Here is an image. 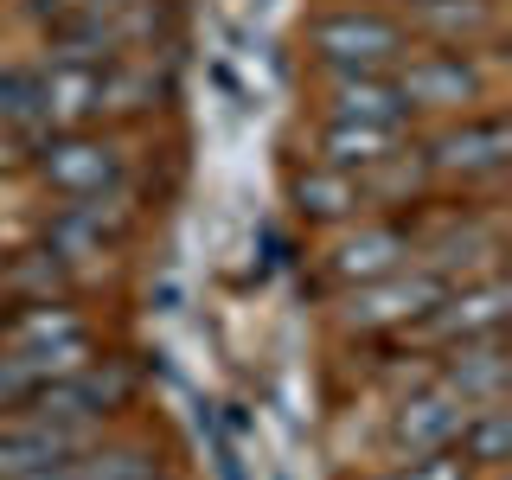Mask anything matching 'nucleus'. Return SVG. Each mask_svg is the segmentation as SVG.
Instances as JSON below:
<instances>
[{"label":"nucleus","mask_w":512,"mask_h":480,"mask_svg":"<svg viewBox=\"0 0 512 480\" xmlns=\"http://www.w3.org/2000/svg\"><path fill=\"white\" fill-rule=\"evenodd\" d=\"M506 372H512V359H506L500 333H487V340H455L448 346V359L436 365V384H448V391L474 410V404H500L506 397Z\"/></svg>","instance_id":"obj_10"},{"label":"nucleus","mask_w":512,"mask_h":480,"mask_svg":"<svg viewBox=\"0 0 512 480\" xmlns=\"http://www.w3.org/2000/svg\"><path fill=\"white\" fill-rule=\"evenodd\" d=\"M506 308H512V288L500 276H480V282H461V288H442V301L429 308L416 327H429L436 340H487V333L506 327Z\"/></svg>","instance_id":"obj_7"},{"label":"nucleus","mask_w":512,"mask_h":480,"mask_svg":"<svg viewBox=\"0 0 512 480\" xmlns=\"http://www.w3.org/2000/svg\"><path fill=\"white\" fill-rule=\"evenodd\" d=\"M199 429L212 436V455H218V480H244V468H237V448H231V436L218 429V416H212V410H199Z\"/></svg>","instance_id":"obj_24"},{"label":"nucleus","mask_w":512,"mask_h":480,"mask_svg":"<svg viewBox=\"0 0 512 480\" xmlns=\"http://www.w3.org/2000/svg\"><path fill=\"white\" fill-rule=\"evenodd\" d=\"M39 365H32V359H20V352H0V416H7V410H20L26 404V397L32 391H39Z\"/></svg>","instance_id":"obj_22"},{"label":"nucleus","mask_w":512,"mask_h":480,"mask_svg":"<svg viewBox=\"0 0 512 480\" xmlns=\"http://www.w3.org/2000/svg\"><path fill=\"white\" fill-rule=\"evenodd\" d=\"M397 480H468V461H455L448 448H436V455H410V468Z\"/></svg>","instance_id":"obj_23"},{"label":"nucleus","mask_w":512,"mask_h":480,"mask_svg":"<svg viewBox=\"0 0 512 480\" xmlns=\"http://www.w3.org/2000/svg\"><path fill=\"white\" fill-rule=\"evenodd\" d=\"M0 122L45 128V71H0Z\"/></svg>","instance_id":"obj_20"},{"label":"nucleus","mask_w":512,"mask_h":480,"mask_svg":"<svg viewBox=\"0 0 512 480\" xmlns=\"http://www.w3.org/2000/svg\"><path fill=\"white\" fill-rule=\"evenodd\" d=\"M397 90H404L410 109H468L480 103L487 90V71L468 58V52H416V58H397Z\"/></svg>","instance_id":"obj_6"},{"label":"nucleus","mask_w":512,"mask_h":480,"mask_svg":"<svg viewBox=\"0 0 512 480\" xmlns=\"http://www.w3.org/2000/svg\"><path fill=\"white\" fill-rule=\"evenodd\" d=\"M391 154H404V128L397 122H327L320 128V167H340L352 180Z\"/></svg>","instance_id":"obj_12"},{"label":"nucleus","mask_w":512,"mask_h":480,"mask_svg":"<svg viewBox=\"0 0 512 480\" xmlns=\"http://www.w3.org/2000/svg\"><path fill=\"white\" fill-rule=\"evenodd\" d=\"M288 199H295L301 218L340 224V218H352L365 205V186L352 180V173H340V167H301L295 180H288Z\"/></svg>","instance_id":"obj_16"},{"label":"nucleus","mask_w":512,"mask_h":480,"mask_svg":"<svg viewBox=\"0 0 512 480\" xmlns=\"http://www.w3.org/2000/svg\"><path fill=\"white\" fill-rule=\"evenodd\" d=\"M416 26L423 32H442L468 52V39H487L500 32V7L493 0H416Z\"/></svg>","instance_id":"obj_19"},{"label":"nucleus","mask_w":512,"mask_h":480,"mask_svg":"<svg viewBox=\"0 0 512 480\" xmlns=\"http://www.w3.org/2000/svg\"><path fill=\"white\" fill-rule=\"evenodd\" d=\"M327 109L333 122H410V103L397 90V77L384 71H333V90H327Z\"/></svg>","instance_id":"obj_11"},{"label":"nucleus","mask_w":512,"mask_h":480,"mask_svg":"<svg viewBox=\"0 0 512 480\" xmlns=\"http://www.w3.org/2000/svg\"><path fill=\"white\" fill-rule=\"evenodd\" d=\"M455 448H461V461L468 468H506L512 461V410H506V397L500 404H474L468 410V423H461V436H455Z\"/></svg>","instance_id":"obj_17"},{"label":"nucleus","mask_w":512,"mask_h":480,"mask_svg":"<svg viewBox=\"0 0 512 480\" xmlns=\"http://www.w3.org/2000/svg\"><path fill=\"white\" fill-rule=\"evenodd\" d=\"M442 276H429L423 263H404V269H391V276H378V282H352V295H346V327H359V333H384V327H416L429 308L442 301Z\"/></svg>","instance_id":"obj_4"},{"label":"nucleus","mask_w":512,"mask_h":480,"mask_svg":"<svg viewBox=\"0 0 512 480\" xmlns=\"http://www.w3.org/2000/svg\"><path fill=\"white\" fill-rule=\"evenodd\" d=\"M39 180L64 199H96L122 186V148L90 128H52L39 141Z\"/></svg>","instance_id":"obj_3"},{"label":"nucleus","mask_w":512,"mask_h":480,"mask_svg":"<svg viewBox=\"0 0 512 480\" xmlns=\"http://www.w3.org/2000/svg\"><path fill=\"white\" fill-rule=\"evenodd\" d=\"M135 404V372H128L122 359H103V365H77V372H64L52 384H39V391L26 397V416H45V423H103V416H122Z\"/></svg>","instance_id":"obj_2"},{"label":"nucleus","mask_w":512,"mask_h":480,"mask_svg":"<svg viewBox=\"0 0 512 480\" xmlns=\"http://www.w3.org/2000/svg\"><path fill=\"white\" fill-rule=\"evenodd\" d=\"M77 448H90L84 423H45V416H20V423H0V474H39L71 461Z\"/></svg>","instance_id":"obj_9"},{"label":"nucleus","mask_w":512,"mask_h":480,"mask_svg":"<svg viewBox=\"0 0 512 480\" xmlns=\"http://www.w3.org/2000/svg\"><path fill=\"white\" fill-rule=\"evenodd\" d=\"M512 160V122L506 116H468L455 128H442L423 148L429 173H448V180H493Z\"/></svg>","instance_id":"obj_5"},{"label":"nucleus","mask_w":512,"mask_h":480,"mask_svg":"<svg viewBox=\"0 0 512 480\" xmlns=\"http://www.w3.org/2000/svg\"><path fill=\"white\" fill-rule=\"evenodd\" d=\"M160 480H167V474H160Z\"/></svg>","instance_id":"obj_28"},{"label":"nucleus","mask_w":512,"mask_h":480,"mask_svg":"<svg viewBox=\"0 0 512 480\" xmlns=\"http://www.w3.org/2000/svg\"><path fill=\"white\" fill-rule=\"evenodd\" d=\"M64 480H160V455L141 442H109V448H77L64 461Z\"/></svg>","instance_id":"obj_18"},{"label":"nucleus","mask_w":512,"mask_h":480,"mask_svg":"<svg viewBox=\"0 0 512 480\" xmlns=\"http://www.w3.org/2000/svg\"><path fill=\"white\" fill-rule=\"evenodd\" d=\"M64 282V263L52 250H20L7 263V276H0V288L7 295H32V301H52V288Z\"/></svg>","instance_id":"obj_21"},{"label":"nucleus","mask_w":512,"mask_h":480,"mask_svg":"<svg viewBox=\"0 0 512 480\" xmlns=\"http://www.w3.org/2000/svg\"><path fill=\"white\" fill-rule=\"evenodd\" d=\"M103 71L109 64H58L45 71V128H84L103 116Z\"/></svg>","instance_id":"obj_13"},{"label":"nucleus","mask_w":512,"mask_h":480,"mask_svg":"<svg viewBox=\"0 0 512 480\" xmlns=\"http://www.w3.org/2000/svg\"><path fill=\"white\" fill-rule=\"evenodd\" d=\"M0 480H64V461L58 468H39V474H0Z\"/></svg>","instance_id":"obj_26"},{"label":"nucleus","mask_w":512,"mask_h":480,"mask_svg":"<svg viewBox=\"0 0 512 480\" xmlns=\"http://www.w3.org/2000/svg\"><path fill=\"white\" fill-rule=\"evenodd\" d=\"M0 308H7V288H0Z\"/></svg>","instance_id":"obj_27"},{"label":"nucleus","mask_w":512,"mask_h":480,"mask_svg":"<svg viewBox=\"0 0 512 480\" xmlns=\"http://www.w3.org/2000/svg\"><path fill=\"white\" fill-rule=\"evenodd\" d=\"M64 340H84V320L58 301H20L13 314H0V352H45Z\"/></svg>","instance_id":"obj_15"},{"label":"nucleus","mask_w":512,"mask_h":480,"mask_svg":"<svg viewBox=\"0 0 512 480\" xmlns=\"http://www.w3.org/2000/svg\"><path fill=\"white\" fill-rule=\"evenodd\" d=\"M461 423H468V404H461L448 384H429V391H416V397L397 404L391 442L404 448V455H436V448H455Z\"/></svg>","instance_id":"obj_8"},{"label":"nucleus","mask_w":512,"mask_h":480,"mask_svg":"<svg viewBox=\"0 0 512 480\" xmlns=\"http://www.w3.org/2000/svg\"><path fill=\"white\" fill-rule=\"evenodd\" d=\"M308 52L327 71H391L410 58V26L378 7H327L308 20Z\"/></svg>","instance_id":"obj_1"},{"label":"nucleus","mask_w":512,"mask_h":480,"mask_svg":"<svg viewBox=\"0 0 512 480\" xmlns=\"http://www.w3.org/2000/svg\"><path fill=\"white\" fill-rule=\"evenodd\" d=\"M32 20H58V13H71V0H26Z\"/></svg>","instance_id":"obj_25"},{"label":"nucleus","mask_w":512,"mask_h":480,"mask_svg":"<svg viewBox=\"0 0 512 480\" xmlns=\"http://www.w3.org/2000/svg\"><path fill=\"white\" fill-rule=\"evenodd\" d=\"M404 256H410L404 224H365L359 237H346V244L333 250V276L340 282H378V276H391V269H404Z\"/></svg>","instance_id":"obj_14"}]
</instances>
